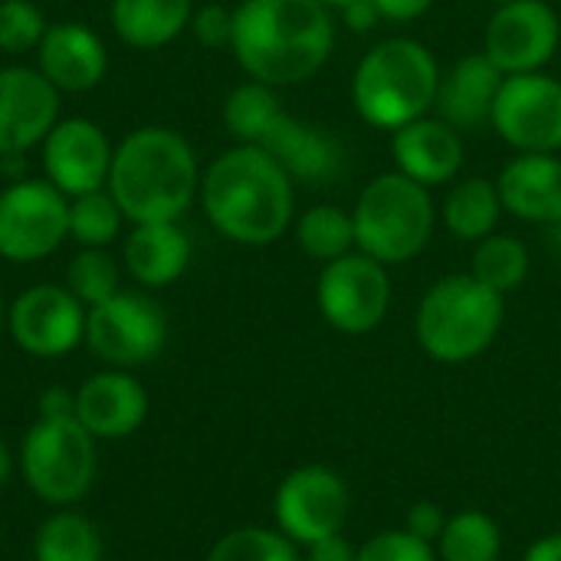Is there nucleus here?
<instances>
[{"mask_svg": "<svg viewBox=\"0 0 561 561\" xmlns=\"http://www.w3.org/2000/svg\"><path fill=\"white\" fill-rule=\"evenodd\" d=\"M240 69L273 89L312 79L335 49L332 10L316 0H243L233 10Z\"/></svg>", "mask_w": 561, "mask_h": 561, "instance_id": "1", "label": "nucleus"}, {"mask_svg": "<svg viewBox=\"0 0 561 561\" xmlns=\"http://www.w3.org/2000/svg\"><path fill=\"white\" fill-rule=\"evenodd\" d=\"M201 207L214 230L240 247H270L296 214V181L256 145H237L201 174Z\"/></svg>", "mask_w": 561, "mask_h": 561, "instance_id": "2", "label": "nucleus"}, {"mask_svg": "<svg viewBox=\"0 0 561 561\" xmlns=\"http://www.w3.org/2000/svg\"><path fill=\"white\" fill-rule=\"evenodd\" d=\"M105 187L128 224L181 220L201 194V164L181 131L145 125L115 145Z\"/></svg>", "mask_w": 561, "mask_h": 561, "instance_id": "3", "label": "nucleus"}, {"mask_svg": "<svg viewBox=\"0 0 561 561\" xmlns=\"http://www.w3.org/2000/svg\"><path fill=\"white\" fill-rule=\"evenodd\" d=\"M437 85L440 66L434 53L411 36H391L362 56L352 79V102L368 125L398 131L434 108Z\"/></svg>", "mask_w": 561, "mask_h": 561, "instance_id": "4", "label": "nucleus"}, {"mask_svg": "<svg viewBox=\"0 0 561 561\" xmlns=\"http://www.w3.org/2000/svg\"><path fill=\"white\" fill-rule=\"evenodd\" d=\"M506 296L483 286L477 276H444L434 283L414 316V335L424 355L440 365H467L480 358L500 335Z\"/></svg>", "mask_w": 561, "mask_h": 561, "instance_id": "5", "label": "nucleus"}, {"mask_svg": "<svg viewBox=\"0 0 561 561\" xmlns=\"http://www.w3.org/2000/svg\"><path fill=\"white\" fill-rule=\"evenodd\" d=\"M352 220L358 250L385 266H394L424 253L437 227V207L431 187L401 171H388L362 187Z\"/></svg>", "mask_w": 561, "mask_h": 561, "instance_id": "6", "label": "nucleus"}, {"mask_svg": "<svg viewBox=\"0 0 561 561\" xmlns=\"http://www.w3.org/2000/svg\"><path fill=\"white\" fill-rule=\"evenodd\" d=\"M26 486L49 506L82 500L95 480V437L76 417H36L20 450Z\"/></svg>", "mask_w": 561, "mask_h": 561, "instance_id": "7", "label": "nucleus"}, {"mask_svg": "<svg viewBox=\"0 0 561 561\" xmlns=\"http://www.w3.org/2000/svg\"><path fill=\"white\" fill-rule=\"evenodd\" d=\"M69 240V197L49 181H13L0 191V256L36 263Z\"/></svg>", "mask_w": 561, "mask_h": 561, "instance_id": "8", "label": "nucleus"}, {"mask_svg": "<svg viewBox=\"0 0 561 561\" xmlns=\"http://www.w3.org/2000/svg\"><path fill=\"white\" fill-rule=\"evenodd\" d=\"M316 302L322 319L342 335L375 332L391 306L388 266L362 250L322 266L316 283Z\"/></svg>", "mask_w": 561, "mask_h": 561, "instance_id": "9", "label": "nucleus"}, {"mask_svg": "<svg viewBox=\"0 0 561 561\" xmlns=\"http://www.w3.org/2000/svg\"><path fill=\"white\" fill-rule=\"evenodd\" d=\"M168 319L161 306L141 293H115L85 312V345L115 368H135L161 355Z\"/></svg>", "mask_w": 561, "mask_h": 561, "instance_id": "10", "label": "nucleus"}, {"mask_svg": "<svg viewBox=\"0 0 561 561\" xmlns=\"http://www.w3.org/2000/svg\"><path fill=\"white\" fill-rule=\"evenodd\" d=\"M273 513L279 533L299 549H309L345 529L352 516V493L335 470L306 463L279 483Z\"/></svg>", "mask_w": 561, "mask_h": 561, "instance_id": "11", "label": "nucleus"}, {"mask_svg": "<svg viewBox=\"0 0 561 561\" xmlns=\"http://www.w3.org/2000/svg\"><path fill=\"white\" fill-rule=\"evenodd\" d=\"M490 125L519 154H559L561 79L546 72L506 76Z\"/></svg>", "mask_w": 561, "mask_h": 561, "instance_id": "12", "label": "nucleus"}, {"mask_svg": "<svg viewBox=\"0 0 561 561\" xmlns=\"http://www.w3.org/2000/svg\"><path fill=\"white\" fill-rule=\"evenodd\" d=\"M85 312L66 286L36 283L10 302L7 329L26 355L62 358L85 342Z\"/></svg>", "mask_w": 561, "mask_h": 561, "instance_id": "13", "label": "nucleus"}, {"mask_svg": "<svg viewBox=\"0 0 561 561\" xmlns=\"http://www.w3.org/2000/svg\"><path fill=\"white\" fill-rule=\"evenodd\" d=\"M561 43L559 13L546 0H506L486 23L483 53L506 72H542Z\"/></svg>", "mask_w": 561, "mask_h": 561, "instance_id": "14", "label": "nucleus"}, {"mask_svg": "<svg viewBox=\"0 0 561 561\" xmlns=\"http://www.w3.org/2000/svg\"><path fill=\"white\" fill-rule=\"evenodd\" d=\"M253 145L263 148L270 158H276V164L293 181H302L309 187H319V184H329L332 178H339L342 161H345L342 141L329 128L289 115L283 108V102L263 122Z\"/></svg>", "mask_w": 561, "mask_h": 561, "instance_id": "15", "label": "nucleus"}, {"mask_svg": "<svg viewBox=\"0 0 561 561\" xmlns=\"http://www.w3.org/2000/svg\"><path fill=\"white\" fill-rule=\"evenodd\" d=\"M112 141L92 118H59L43 138V171L66 197H79L108 184Z\"/></svg>", "mask_w": 561, "mask_h": 561, "instance_id": "16", "label": "nucleus"}, {"mask_svg": "<svg viewBox=\"0 0 561 561\" xmlns=\"http://www.w3.org/2000/svg\"><path fill=\"white\" fill-rule=\"evenodd\" d=\"M59 122V89L30 66L0 69V158H16Z\"/></svg>", "mask_w": 561, "mask_h": 561, "instance_id": "17", "label": "nucleus"}, {"mask_svg": "<svg viewBox=\"0 0 561 561\" xmlns=\"http://www.w3.org/2000/svg\"><path fill=\"white\" fill-rule=\"evenodd\" d=\"M36 69L59 92H89L105 79L108 53L102 36L76 20L49 23L36 46Z\"/></svg>", "mask_w": 561, "mask_h": 561, "instance_id": "18", "label": "nucleus"}, {"mask_svg": "<svg viewBox=\"0 0 561 561\" xmlns=\"http://www.w3.org/2000/svg\"><path fill=\"white\" fill-rule=\"evenodd\" d=\"M503 82L506 72L486 53L463 56L447 72H440V85L434 99L437 118H444L457 131H473L490 125Z\"/></svg>", "mask_w": 561, "mask_h": 561, "instance_id": "19", "label": "nucleus"}, {"mask_svg": "<svg viewBox=\"0 0 561 561\" xmlns=\"http://www.w3.org/2000/svg\"><path fill=\"white\" fill-rule=\"evenodd\" d=\"M148 417V391L128 371L92 375L76 391V421L95 440H122Z\"/></svg>", "mask_w": 561, "mask_h": 561, "instance_id": "20", "label": "nucleus"}, {"mask_svg": "<svg viewBox=\"0 0 561 561\" xmlns=\"http://www.w3.org/2000/svg\"><path fill=\"white\" fill-rule=\"evenodd\" d=\"M394 171L408 174L424 187L450 184L463 164V138L444 118H414L391 131Z\"/></svg>", "mask_w": 561, "mask_h": 561, "instance_id": "21", "label": "nucleus"}, {"mask_svg": "<svg viewBox=\"0 0 561 561\" xmlns=\"http://www.w3.org/2000/svg\"><path fill=\"white\" fill-rule=\"evenodd\" d=\"M503 207L529 224L552 227L561 220L559 154H516L496 178Z\"/></svg>", "mask_w": 561, "mask_h": 561, "instance_id": "22", "label": "nucleus"}, {"mask_svg": "<svg viewBox=\"0 0 561 561\" xmlns=\"http://www.w3.org/2000/svg\"><path fill=\"white\" fill-rule=\"evenodd\" d=\"M125 270L138 286L161 289L184 276L191 263V240L178 227V220H154V224H131L125 240Z\"/></svg>", "mask_w": 561, "mask_h": 561, "instance_id": "23", "label": "nucleus"}, {"mask_svg": "<svg viewBox=\"0 0 561 561\" xmlns=\"http://www.w3.org/2000/svg\"><path fill=\"white\" fill-rule=\"evenodd\" d=\"M108 16L122 43L161 49L191 26L194 0H112Z\"/></svg>", "mask_w": 561, "mask_h": 561, "instance_id": "24", "label": "nucleus"}, {"mask_svg": "<svg viewBox=\"0 0 561 561\" xmlns=\"http://www.w3.org/2000/svg\"><path fill=\"white\" fill-rule=\"evenodd\" d=\"M503 197H500V187L496 181H486V178H467L460 181L457 187H450L447 201H444V227L467 240V243H480L483 237L496 233V224H500V214H503Z\"/></svg>", "mask_w": 561, "mask_h": 561, "instance_id": "25", "label": "nucleus"}, {"mask_svg": "<svg viewBox=\"0 0 561 561\" xmlns=\"http://www.w3.org/2000/svg\"><path fill=\"white\" fill-rule=\"evenodd\" d=\"M296 243L302 247V253L309 260H319L325 266V263L342 260L352 250H358V243H355V220H352L348 210H342L335 204H316V207H309L299 217Z\"/></svg>", "mask_w": 561, "mask_h": 561, "instance_id": "26", "label": "nucleus"}, {"mask_svg": "<svg viewBox=\"0 0 561 561\" xmlns=\"http://www.w3.org/2000/svg\"><path fill=\"white\" fill-rule=\"evenodd\" d=\"M529 247L519 237L510 233H490L477 243L473 250V263H470V276H477L483 286H490L500 296H510L513 289H519L529 276Z\"/></svg>", "mask_w": 561, "mask_h": 561, "instance_id": "27", "label": "nucleus"}, {"mask_svg": "<svg viewBox=\"0 0 561 561\" xmlns=\"http://www.w3.org/2000/svg\"><path fill=\"white\" fill-rule=\"evenodd\" d=\"M437 556L440 561H500L503 533L483 510L454 513L437 539Z\"/></svg>", "mask_w": 561, "mask_h": 561, "instance_id": "28", "label": "nucleus"}, {"mask_svg": "<svg viewBox=\"0 0 561 561\" xmlns=\"http://www.w3.org/2000/svg\"><path fill=\"white\" fill-rule=\"evenodd\" d=\"M36 561H102V536L99 529L79 513H56L49 516L36 539H33Z\"/></svg>", "mask_w": 561, "mask_h": 561, "instance_id": "29", "label": "nucleus"}, {"mask_svg": "<svg viewBox=\"0 0 561 561\" xmlns=\"http://www.w3.org/2000/svg\"><path fill=\"white\" fill-rule=\"evenodd\" d=\"M122 224H125V214L108 187L69 197V237L79 247L105 250L122 233Z\"/></svg>", "mask_w": 561, "mask_h": 561, "instance_id": "30", "label": "nucleus"}, {"mask_svg": "<svg viewBox=\"0 0 561 561\" xmlns=\"http://www.w3.org/2000/svg\"><path fill=\"white\" fill-rule=\"evenodd\" d=\"M207 561H302L299 546L289 542L279 529L243 526L217 539Z\"/></svg>", "mask_w": 561, "mask_h": 561, "instance_id": "31", "label": "nucleus"}, {"mask_svg": "<svg viewBox=\"0 0 561 561\" xmlns=\"http://www.w3.org/2000/svg\"><path fill=\"white\" fill-rule=\"evenodd\" d=\"M66 289L85 309L112 299L115 293H122L118 289V266H115V260L105 250L82 247V253H76L72 263H69V270H66Z\"/></svg>", "mask_w": 561, "mask_h": 561, "instance_id": "32", "label": "nucleus"}, {"mask_svg": "<svg viewBox=\"0 0 561 561\" xmlns=\"http://www.w3.org/2000/svg\"><path fill=\"white\" fill-rule=\"evenodd\" d=\"M46 16L33 0H0V49L26 53L39 46L46 33Z\"/></svg>", "mask_w": 561, "mask_h": 561, "instance_id": "33", "label": "nucleus"}, {"mask_svg": "<svg viewBox=\"0 0 561 561\" xmlns=\"http://www.w3.org/2000/svg\"><path fill=\"white\" fill-rule=\"evenodd\" d=\"M355 561H437V552L408 529H385L358 546Z\"/></svg>", "mask_w": 561, "mask_h": 561, "instance_id": "34", "label": "nucleus"}, {"mask_svg": "<svg viewBox=\"0 0 561 561\" xmlns=\"http://www.w3.org/2000/svg\"><path fill=\"white\" fill-rule=\"evenodd\" d=\"M197 43L207 46V49H220V46H230L233 43V10L224 7V3H204V7H194V16H191V26Z\"/></svg>", "mask_w": 561, "mask_h": 561, "instance_id": "35", "label": "nucleus"}, {"mask_svg": "<svg viewBox=\"0 0 561 561\" xmlns=\"http://www.w3.org/2000/svg\"><path fill=\"white\" fill-rule=\"evenodd\" d=\"M447 519H450V516H447L437 503L424 500V503H414V506H411L404 529H408L411 536H417V539H424V542L437 546V539H440V533H444Z\"/></svg>", "mask_w": 561, "mask_h": 561, "instance_id": "36", "label": "nucleus"}, {"mask_svg": "<svg viewBox=\"0 0 561 561\" xmlns=\"http://www.w3.org/2000/svg\"><path fill=\"white\" fill-rule=\"evenodd\" d=\"M381 13V20H391V23H411L417 16H424L431 10L434 0H371Z\"/></svg>", "mask_w": 561, "mask_h": 561, "instance_id": "37", "label": "nucleus"}, {"mask_svg": "<svg viewBox=\"0 0 561 561\" xmlns=\"http://www.w3.org/2000/svg\"><path fill=\"white\" fill-rule=\"evenodd\" d=\"M355 546L339 533V536H329L316 546L306 549V561H355Z\"/></svg>", "mask_w": 561, "mask_h": 561, "instance_id": "38", "label": "nucleus"}, {"mask_svg": "<svg viewBox=\"0 0 561 561\" xmlns=\"http://www.w3.org/2000/svg\"><path fill=\"white\" fill-rule=\"evenodd\" d=\"M39 417H76V394L66 388H49L39 394Z\"/></svg>", "mask_w": 561, "mask_h": 561, "instance_id": "39", "label": "nucleus"}, {"mask_svg": "<svg viewBox=\"0 0 561 561\" xmlns=\"http://www.w3.org/2000/svg\"><path fill=\"white\" fill-rule=\"evenodd\" d=\"M339 13H342L345 26H348V30H355V33H368V30L381 20L378 7H375L371 0H352V3H348V7H342Z\"/></svg>", "mask_w": 561, "mask_h": 561, "instance_id": "40", "label": "nucleus"}, {"mask_svg": "<svg viewBox=\"0 0 561 561\" xmlns=\"http://www.w3.org/2000/svg\"><path fill=\"white\" fill-rule=\"evenodd\" d=\"M523 561H561V533L542 536L539 542H533Z\"/></svg>", "mask_w": 561, "mask_h": 561, "instance_id": "41", "label": "nucleus"}, {"mask_svg": "<svg viewBox=\"0 0 561 561\" xmlns=\"http://www.w3.org/2000/svg\"><path fill=\"white\" fill-rule=\"evenodd\" d=\"M7 477H10V450H7V444L0 440V486L7 483Z\"/></svg>", "mask_w": 561, "mask_h": 561, "instance_id": "42", "label": "nucleus"}, {"mask_svg": "<svg viewBox=\"0 0 561 561\" xmlns=\"http://www.w3.org/2000/svg\"><path fill=\"white\" fill-rule=\"evenodd\" d=\"M546 237H549V243H552V250L561 256V220L559 224H552L549 230H546Z\"/></svg>", "mask_w": 561, "mask_h": 561, "instance_id": "43", "label": "nucleus"}, {"mask_svg": "<svg viewBox=\"0 0 561 561\" xmlns=\"http://www.w3.org/2000/svg\"><path fill=\"white\" fill-rule=\"evenodd\" d=\"M316 3H322L325 10H342V7H348L352 0H316Z\"/></svg>", "mask_w": 561, "mask_h": 561, "instance_id": "44", "label": "nucleus"}, {"mask_svg": "<svg viewBox=\"0 0 561 561\" xmlns=\"http://www.w3.org/2000/svg\"><path fill=\"white\" fill-rule=\"evenodd\" d=\"M7 325V306H3V296H0V329Z\"/></svg>", "mask_w": 561, "mask_h": 561, "instance_id": "45", "label": "nucleus"}]
</instances>
